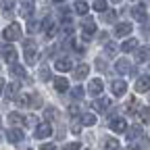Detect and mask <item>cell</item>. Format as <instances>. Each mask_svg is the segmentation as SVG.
I'll return each mask as SVG.
<instances>
[{"mask_svg":"<svg viewBox=\"0 0 150 150\" xmlns=\"http://www.w3.org/2000/svg\"><path fill=\"white\" fill-rule=\"evenodd\" d=\"M2 38L6 42H15V40H19L21 38V25L19 23H11L4 31H2Z\"/></svg>","mask_w":150,"mask_h":150,"instance_id":"cell-1","label":"cell"},{"mask_svg":"<svg viewBox=\"0 0 150 150\" xmlns=\"http://www.w3.org/2000/svg\"><path fill=\"white\" fill-rule=\"evenodd\" d=\"M33 136H35L38 140H44V138L52 136V127H50V123H40V125H35Z\"/></svg>","mask_w":150,"mask_h":150,"instance_id":"cell-2","label":"cell"},{"mask_svg":"<svg viewBox=\"0 0 150 150\" xmlns=\"http://www.w3.org/2000/svg\"><path fill=\"white\" fill-rule=\"evenodd\" d=\"M81 31H83V38L88 40V38H92L94 33H96V23H94L90 17H86L83 23H81Z\"/></svg>","mask_w":150,"mask_h":150,"instance_id":"cell-3","label":"cell"},{"mask_svg":"<svg viewBox=\"0 0 150 150\" xmlns=\"http://www.w3.org/2000/svg\"><path fill=\"white\" fill-rule=\"evenodd\" d=\"M25 61H27V65H35V61H38V52L33 50V44L29 40L25 42Z\"/></svg>","mask_w":150,"mask_h":150,"instance_id":"cell-4","label":"cell"},{"mask_svg":"<svg viewBox=\"0 0 150 150\" xmlns=\"http://www.w3.org/2000/svg\"><path fill=\"white\" fill-rule=\"evenodd\" d=\"M6 138H8V142L11 144H19V142H23V131L21 129H8L6 131Z\"/></svg>","mask_w":150,"mask_h":150,"instance_id":"cell-5","label":"cell"},{"mask_svg":"<svg viewBox=\"0 0 150 150\" xmlns=\"http://www.w3.org/2000/svg\"><path fill=\"white\" fill-rule=\"evenodd\" d=\"M2 59H4L6 63L15 65V61H17V50H15L13 46H4V48H2Z\"/></svg>","mask_w":150,"mask_h":150,"instance_id":"cell-6","label":"cell"},{"mask_svg":"<svg viewBox=\"0 0 150 150\" xmlns=\"http://www.w3.org/2000/svg\"><path fill=\"white\" fill-rule=\"evenodd\" d=\"M131 15H134V19L136 21H146V6L144 4H136L134 8H131Z\"/></svg>","mask_w":150,"mask_h":150,"instance_id":"cell-7","label":"cell"},{"mask_svg":"<svg viewBox=\"0 0 150 150\" xmlns=\"http://www.w3.org/2000/svg\"><path fill=\"white\" fill-rule=\"evenodd\" d=\"M102 88H104L102 79H92V81H90V86H88V92L92 94V96H98V94L102 92Z\"/></svg>","mask_w":150,"mask_h":150,"instance_id":"cell-8","label":"cell"},{"mask_svg":"<svg viewBox=\"0 0 150 150\" xmlns=\"http://www.w3.org/2000/svg\"><path fill=\"white\" fill-rule=\"evenodd\" d=\"M33 11H35V4H33V2H29V0L21 2V8H19V13H21L25 19H29V17L33 15Z\"/></svg>","mask_w":150,"mask_h":150,"instance_id":"cell-9","label":"cell"},{"mask_svg":"<svg viewBox=\"0 0 150 150\" xmlns=\"http://www.w3.org/2000/svg\"><path fill=\"white\" fill-rule=\"evenodd\" d=\"M110 129L115 131V134H123V131L127 129L125 119H121V117H119V119H112V121H110Z\"/></svg>","mask_w":150,"mask_h":150,"instance_id":"cell-10","label":"cell"},{"mask_svg":"<svg viewBox=\"0 0 150 150\" xmlns=\"http://www.w3.org/2000/svg\"><path fill=\"white\" fill-rule=\"evenodd\" d=\"M125 92H127V83H125L123 79L112 81V94H115V96H123Z\"/></svg>","mask_w":150,"mask_h":150,"instance_id":"cell-11","label":"cell"},{"mask_svg":"<svg viewBox=\"0 0 150 150\" xmlns=\"http://www.w3.org/2000/svg\"><path fill=\"white\" fill-rule=\"evenodd\" d=\"M150 90V77H148V75H144V77H140L138 81H136V92H148Z\"/></svg>","mask_w":150,"mask_h":150,"instance_id":"cell-12","label":"cell"},{"mask_svg":"<svg viewBox=\"0 0 150 150\" xmlns=\"http://www.w3.org/2000/svg\"><path fill=\"white\" fill-rule=\"evenodd\" d=\"M131 29H134V27H131V23H117V25H115V33H117L119 38L129 35V33H131Z\"/></svg>","mask_w":150,"mask_h":150,"instance_id":"cell-13","label":"cell"},{"mask_svg":"<svg viewBox=\"0 0 150 150\" xmlns=\"http://www.w3.org/2000/svg\"><path fill=\"white\" fill-rule=\"evenodd\" d=\"M71 67H73V63H71L69 59H59V61H56V63H54V69H56V71H61V73H65V71H69Z\"/></svg>","mask_w":150,"mask_h":150,"instance_id":"cell-14","label":"cell"},{"mask_svg":"<svg viewBox=\"0 0 150 150\" xmlns=\"http://www.w3.org/2000/svg\"><path fill=\"white\" fill-rule=\"evenodd\" d=\"M148 56H150V50H148L146 46L138 48V52H136V63H146V61H148Z\"/></svg>","mask_w":150,"mask_h":150,"instance_id":"cell-15","label":"cell"},{"mask_svg":"<svg viewBox=\"0 0 150 150\" xmlns=\"http://www.w3.org/2000/svg\"><path fill=\"white\" fill-rule=\"evenodd\" d=\"M54 88H56V92H67L69 90V81L65 77H54Z\"/></svg>","mask_w":150,"mask_h":150,"instance_id":"cell-16","label":"cell"},{"mask_svg":"<svg viewBox=\"0 0 150 150\" xmlns=\"http://www.w3.org/2000/svg\"><path fill=\"white\" fill-rule=\"evenodd\" d=\"M4 92H6V98H17L19 96V83H8L6 88H4Z\"/></svg>","mask_w":150,"mask_h":150,"instance_id":"cell-17","label":"cell"},{"mask_svg":"<svg viewBox=\"0 0 150 150\" xmlns=\"http://www.w3.org/2000/svg\"><path fill=\"white\" fill-rule=\"evenodd\" d=\"M115 71H117V73H127V71H129V61H127V59H119V61L115 63Z\"/></svg>","mask_w":150,"mask_h":150,"instance_id":"cell-18","label":"cell"},{"mask_svg":"<svg viewBox=\"0 0 150 150\" xmlns=\"http://www.w3.org/2000/svg\"><path fill=\"white\" fill-rule=\"evenodd\" d=\"M88 73H90V67H88L86 63H81L77 69H75V79H83Z\"/></svg>","mask_w":150,"mask_h":150,"instance_id":"cell-19","label":"cell"},{"mask_svg":"<svg viewBox=\"0 0 150 150\" xmlns=\"http://www.w3.org/2000/svg\"><path fill=\"white\" fill-rule=\"evenodd\" d=\"M8 121L13 123V125H25V117L23 115H19V112H11V115H8Z\"/></svg>","mask_w":150,"mask_h":150,"instance_id":"cell-20","label":"cell"},{"mask_svg":"<svg viewBox=\"0 0 150 150\" xmlns=\"http://www.w3.org/2000/svg\"><path fill=\"white\" fill-rule=\"evenodd\" d=\"M136 48H138V40H134V38H131V40H125L121 44V50L123 52H131V50H136Z\"/></svg>","mask_w":150,"mask_h":150,"instance_id":"cell-21","label":"cell"},{"mask_svg":"<svg viewBox=\"0 0 150 150\" xmlns=\"http://www.w3.org/2000/svg\"><path fill=\"white\" fill-rule=\"evenodd\" d=\"M108 104H110V100H108V98H102V100H94V102H92V106L96 108V110H100V112H102V110H106V108H108Z\"/></svg>","mask_w":150,"mask_h":150,"instance_id":"cell-22","label":"cell"},{"mask_svg":"<svg viewBox=\"0 0 150 150\" xmlns=\"http://www.w3.org/2000/svg\"><path fill=\"white\" fill-rule=\"evenodd\" d=\"M11 75L13 77H25V69L21 67V65H11Z\"/></svg>","mask_w":150,"mask_h":150,"instance_id":"cell-23","label":"cell"},{"mask_svg":"<svg viewBox=\"0 0 150 150\" xmlns=\"http://www.w3.org/2000/svg\"><path fill=\"white\" fill-rule=\"evenodd\" d=\"M15 4H17V0H0V6H2V11L6 15H11V11L15 8Z\"/></svg>","mask_w":150,"mask_h":150,"instance_id":"cell-24","label":"cell"},{"mask_svg":"<svg viewBox=\"0 0 150 150\" xmlns=\"http://www.w3.org/2000/svg\"><path fill=\"white\" fill-rule=\"evenodd\" d=\"M140 136H142V127H140V125L129 127V131H127V138H129V140H136V138H140Z\"/></svg>","mask_w":150,"mask_h":150,"instance_id":"cell-25","label":"cell"},{"mask_svg":"<svg viewBox=\"0 0 150 150\" xmlns=\"http://www.w3.org/2000/svg\"><path fill=\"white\" fill-rule=\"evenodd\" d=\"M17 104L19 106H29L31 104V96H29V94H19V96H17Z\"/></svg>","mask_w":150,"mask_h":150,"instance_id":"cell-26","label":"cell"},{"mask_svg":"<svg viewBox=\"0 0 150 150\" xmlns=\"http://www.w3.org/2000/svg\"><path fill=\"white\" fill-rule=\"evenodd\" d=\"M75 11L79 15H86L90 11V6H88V2H83V0H77V2H75Z\"/></svg>","mask_w":150,"mask_h":150,"instance_id":"cell-27","label":"cell"},{"mask_svg":"<svg viewBox=\"0 0 150 150\" xmlns=\"http://www.w3.org/2000/svg\"><path fill=\"white\" fill-rule=\"evenodd\" d=\"M104 150H119V142H117L115 138H108V140L104 142Z\"/></svg>","mask_w":150,"mask_h":150,"instance_id":"cell-28","label":"cell"},{"mask_svg":"<svg viewBox=\"0 0 150 150\" xmlns=\"http://www.w3.org/2000/svg\"><path fill=\"white\" fill-rule=\"evenodd\" d=\"M140 119H142L144 123H150V106L140 108Z\"/></svg>","mask_w":150,"mask_h":150,"instance_id":"cell-29","label":"cell"},{"mask_svg":"<svg viewBox=\"0 0 150 150\" xmlns=\"http://www.w3.org/2000/svg\"><path fill=\"white\" fill-rule=\"evenodd\" d=\"M104 52H106V56H115V52H117V44L108 42V44L104 46Z\"/></svg>","mask_w":150,"mask_h":150,"instance_id":"cell-30","label":"cell"},{"mask_svg":"<svg viewBox=\"0 0 150 150\" xmlns=\"http://www.w3.org/2000/svg\"><path fill=\"white\" fill-rule=\"evenodd\" d=\"M94 11L104 13V11H106V0H96V2H94Z\"/></svg>","mask_w":150,"mask_h":150,"instance_id":"cell-31","label":"cell"},{"mask_svg":"<svg viewBox=\"0 0 150 150\" xmlns=\"http://www.w3.org/2000/svg\"><path fill=\"white\" fill-rule=\"evenodd\" d=\"M81 123H83V125H94V123H96V117L88 112V115H83V117H81Z\"/></svg>","mask_w":150,"mask_h":150,"instance_id":"cell-32","label":"cell"},{"mask_svg":"<svg viewBox=\"0 0 150 150\" xmlns=\"http://www.w3.org/2000/svg\"><path fill=\"white\" fill-rule=\"evenodd\" d=\"M115 19H117V13L115 11H104V21L106 23H112Z\"/></svg>","mask_w":150,"mask_h":150,"instance_id":"cell-33","label":"cell"},{"mask_svg":"<svg viewBox=\"0 0 150 150\" xmlns=\"http://www.w3.org/2000/svg\"><path fill=\"white\" fill-rule=\"evenodd\" d=\"M40 79H44V81H48V79H50V69H48L46 65L40 69Z\"/></svg>","mask_w":150,"mask_h":150,"instance_id":"cell-34","label":"cell"},{"mask_svg":"<svg viewBox=\"0 0 150 150\" xmlns=\"http://www.w3.org/2000/svg\"><path fill=\"white\" fill-rule=\"evenodd\" d=\"M29 106H33V108H40V106H42V98L38 96V94H33V96H31V104H29Z\"/></svg>","mask_w":150,"mask_h":150,"instance_id":"cell-35","label":"cell"},{"mask_svg":"<svg viewBox=\"0 0 150 150\" xmlns=\"http://www.w3.org/2000/svg\"><path fill=\"white\" fill-rule=\"evenodd\" d=\"M136 110H138V100L131 98V100L127 102V112H136Z\"/></svg>","mask_w":150,"mask_h":150,"instance_id":"cell-36","label":"cell"},{"mask_svg":"<svg viewBox=\"0 0 150 150\" xmlns=\"http://www.w3.org/2000/svg\"><path fill=\"white\" fill-rule=\"evenodd\" d=\"M71 94H73V98H81V96H83V88H81V86H75V88L71 90Z\"/></svg>","mask_w":150,"mask_h":150,"instance_id":"cell-37","label":"cell"},{"mask_svg":"<svg viewBox=\"0 0 150 150\" xmlns=\"http://www.w3.org/2000/svg\"><path fill=\"white\" fill-rule=\"evenodd\" d=\"M38 29H40V23H35V21H29V23H27V31H29V33H35Z\"/></svg>","mask_w":150,"mask_h":150,"instance_id":"cell-38","label":"cell"},{"mask_svg":"<svg viewBox=\"0 0 150 150\" xmlns=\"http://www.w3.org/2000/svg\"><path fill=\"white\" fill-rule=\"evenodd\" d=\"M54 117H56V108L48 106V108H46V119H54Z\"/></svg>","mask_w":150,"mask_h":150,"instance_id":"cell-39","label":"cell"},{"mask_svg":"<svg viewBox=\"0 0 150 150\" xmlns=\"http://www.w3.org/2000/svg\"><path fill=\"white\" fill-rule=\"evenodd\" d=\"M65 150H79V144H77V142H71V144L65 146Z\"/></svg>","mask_w":150,"mask_h":150,"instance_id":"cell-40","label":"cell"},{"mask_svg":"<svg viewBox=\"0 0 150 150\" xmlns=\"http://www.w3.org/2000/svg\"><path fill=\"white\" fill-rule=\"evenodd\" d=\"M69 115H71V117H77V115H79V108H77V106H71V108H69Z\"/></svg>","mask_w":150,"mask_h":150,"instance_id":"cell-41","label":"cell"},{"mask_svg":"<svg viewBox=\"0 0 150 150\" xmlns=\"http://www.w3.org/2000/svg\"><path fill=\"white\" fill-rule=\"evenodd\" d=\"M96 67H98L100 71H104V69H106V65H104V61H102V59H98V61H96Z\"/></svg>","mask_w":150,"mask_h":150,"instance_id":"cell-42","label":"cell"},{"mask_svg":"<svg viewBox=\"0 0 150 150\" xmlns=\"http://www.w3.org/2000/svg\"><path fill=\"white\" fill-rule=\"evenodd\" d=\"M40 150H56V148H54V146H52V144H44V146H42V148H40Z\"/></svg>","mask_w":150,"mask_h":150,"instance_id":"cell-43","label":"cell"},{"mask_svg":"<svg viewBox=\"0 0 150 150\" xmlns=\"http://www.w3.org/2000/svg\"><path fill=\"white\" fill-rule=\"evenodd\" d=\"M2 88H4V83H2V79H0V94H2Z\"/></svg>","mask_w":150,"mask_h":150,"instance_id":"cell-44","label":"cell"},{"mask_svg":"<svg viewBox=\"0 0 150 150\" xmlns=\"http://www.w3.org/2000/svg\"><path fill=\"white\" fill-rule=\"evenodd\" d=\"M127 150H138V148H136V146H129V148H127Z\"/></svg>","mask_w":150,"mask_h":150,"instance_id":"cell-45","label":"cell"},{"mask_svg":"<svg viewBox=\"0 0 150 150\" xmlns=\"http://www.w3.org/2000/svg\"><path fill=\"white\" fill-rule=\"evenodd\" d=\"M52 2H59V4H61V2H65V0H52Z\"/></svg>","mask_w":150,"mask_h":150,"instance_id":"cell-46","label":"cell"},{"mask_svg":"<svg viewBox=\"0 0 150 150\" xmlns=\"http://www.w3.org/2000/svg\"><path fill=\"white\" fill-rule=\"evenodd\" d=\"M112 2H121V0H112Z\"/></svg>","mask_w":150,"mask_h":150,"instance_id":"cell-47","label":"cell"},{"mask_svg":"<svg viewBox=\"0 0 150 150\" xmlns=\"http://www.w3.org/2000/svg\"><path fill=\"white\" fill-rule=\"evenodd\" d=\"M0 127H2V119H0Z\"/></svg>","mask_w":150,"mask_h":150,"instance_id":"cell-48","label":"cell"}]
</instances>
